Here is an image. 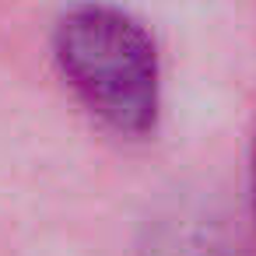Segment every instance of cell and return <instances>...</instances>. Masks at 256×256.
<instances>
[{
  "label": "cell",
  "mask_w": 256,
  "mask_h": 256,
  "mask_svg": "<svg viewBox=\"0 0 256 256\" xmlns=\"http://www.w3.org/2000/svg\"><path fill=\"white\" fill-rule=\"evenodd\" d=\"M252 200H256V162H252Z\"/></svg>",
  "instance_id": "cell-2"
},
{
  "label": "cell",
  "mask_w": 256,
  "mask_h": 256,
  "mask_svg": "<svg viewBox=\"0 0 256 256\" xmlns=\"http://www.w3.org/2000/svg\"><path fill=\"white\" fill-rule=\"evenodd\" d=\"M53 60L81 106L123 137H148L162 116V56L123 8L84 0L53 25Z\"/></svg>",
  "instance_id": "cell-1"
}]
</instances>
